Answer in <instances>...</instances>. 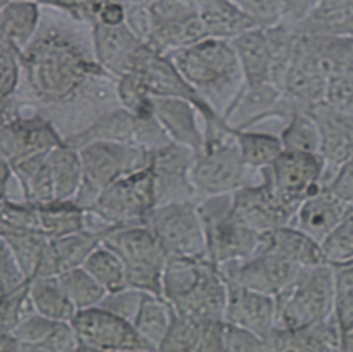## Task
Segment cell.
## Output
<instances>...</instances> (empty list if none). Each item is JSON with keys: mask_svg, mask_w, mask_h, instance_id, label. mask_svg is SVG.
Masks as SVG:
<instances>
[{"mask_svg": "<svg viewBox=\"0 0 353 352\" xmlns=\"http://www.w3.org/2000/svg\"><path fill=\"white\" fill-rule=\"evenodd\" d=\"M226 294V279L210 260L168 255L161 277V297L176 315L223 320Z\"/></svg>", "mask_w": 353, "mask_h": 352, "instance_id": "6da1fadb", "label": "cell"}, {"mask_svg": "<svg viewBox=\"0 0 353 352\" xmlns=\"http://www.w3.org/2000/svg\"><path fill=\"white\" fill-rule=\"evenodd\" d=\"M178 63L181 75L201 98L216 112L221 105L223 119L225 112L244 87L243 72L232 41L205 37L181 52Z\"/></svg>", "mask_w": 353, "mask_h": 352, "instance_id": "7a4b0ae2", "label": "cell"}, {"mask_svg": "<svg viewBox=\"0 0 353 352\" xmlns=\"http://www.w3.org/2000/svg\"><path fill=\"white\" fill-rule=\"evenodd\" d=\"M197 210L203 224L207 258L216 266L243 261L258 250L262 233L237 214L232 193L207 196Z\"/></svg>", "mask_w": 353, "mask_h": 352, "instance_id": "3957f363", "label": "cell"}, {"mask_svg": "<svg viewBox=\"0 0 353 352\" xmlns=\"http://www.w3.org/2000/svg\"><path fill=\"white\" fill-rule=\"evenodd\" d=\"M101 242L120 258L130 289L161 297L168 254L149 226L116 225L103 232Z\"/></svg>", "mask_w": 353, "mask_h": 352, "instance_id": "277c9868", "label": "cell"}, {"mask_svg": "<svg viewBox=\"0 0 353 352\" xmlns=\"http://www.w3.org/2000/svg\"><path fill=\"white\" fill-rule=\"evenodd\" d=\"M276 326L301 327L334 315V268L330 264L302 268L274 297Z\"/></svg>", "mask_w": 353, "mask_h": 352, "instance_id": "5b68a950", "label": "cell"}, {"mask_svg": "<svg viewBox=\"0 0 353 352\" xmlns=\"http://www.w3.org/2000/svg\"><path fill=\"white\" fill-rule=\"evenodd\" d=\"M245 166L233 133L204 138L190 168L194 190L205 196L233 193L243 185Z\"/></svg>", "mask_w": 353, "mask_h": 352, "instance_id": "8992f818", "label": "cell"}, {"mask_svg": "<svg viewBox=\"0 0 353 352\" xmlns=\"http://www.w3.org/2000/svg\"><path fill=\"white\" fill-rule=\"evenodd\" d=\"M148 219V226L168 255L208 260L201 218L197 206L189 200L172 202L152 208Z\"/></svg>", "mask_w": 353, "mask_h": 352, "instance_id": "52a82bcc", "label": "cell"}, {"mask_svg": "<svg viewBox=\"0 0 353 352\" xmlns=\"http://www.w3.org/2000/svg\"><path fill=\"white\" fill-rule=\"evenodd\" d=\"M154 204V177L149 163L148 167L130 173L106 186L88 211L109 226H116L148 215Z\"/></svg>", "mask_w": 353, "mask_h": 352, "instance_id": "ba28073f", "label": "cell"}, {"mask_svg": "<svg viewBox=\"0 0 353 352\" xmlns=\"http://www.w3.org/2000/svg\"><path fill=\"white\" fill-rule=\"evenodd\" d=\"M80 160L83 181L102 192L119 178L145 168L150 163V152L131 142H91L81 146Z\"/></svg>", "mask_w": 353, "mask_h": 352, "instance_id": "9c48e42d", "label": "cell"}, {"mask_svg": "<svg viewBox=\"0 0 353 352\" xmlns=\"http://www.w3.org/2000/svg\"><path fill=\"white\" fill-rule=\"evenodd\" d=\"M259 174L258 184H245L232 193L234 210L259 233L291 225L299 203L281 196L263 168Z\"/></svg>", "mask_w": 353, "mask_h": 352, "instance_id": "30bf717a", "label": "cell"}, {"mask_svg": "<svg viewBox=\"0 0 353 352\" xmlns=\"http://www.w3.org/2000/svg\"><path fill=\"white\" fill-rule=\"evenodd\" d=\"M70 324L79 344L90 349H154L130 320L102 306L77 311Z\"/></svg>", "mask_w": 353, "mask_h": 352, "instance_id": "8fae6325", "label": "cell"}, {"mask_svg": "<svg viewBox=\"0 0 353 352\" xmlns=\"http://www.w3.org/2000/svg\"><path fill=\"white\" fill-rule=\"evenodd\" d=\"M263 170L276 190L294 203H301L324 186L325 163L320 153L283 149Z\"/></svg>", "mask_w": 353, "mask_h": 352, "instance_id": "7c38bea8", "label": "cell"}, {"mask_svg": "<svg viewBox=\"0 0 353 352\" xmlns=\"http://www.w3.org/2000/svg\"><path fill=\"white\" fill-rule=\"evenodd\" d=\"M219 268L228 282L272 297L283 291L302 269L287 258L261 248L243 261L230 262Z\"/></svg>", "mask_w": 353, "mask_h": 352, "instance_id": "4fadbf2b", "label": "cell"}, {"mask_svg": "<svg viewBox=\"0 0 353 352\" xmlns=\"http://www.w3.org/2000/svg\"><path fill=\"white\" fill-rule=\"evenodd\" d=\"M298 110L292 99L273 83L247 86L240 90L223 115L225 123L233 130H248L255 124L276 117L284 123Z\"/></svg>", "mask_w": 353, "mask_h": 352, "instance_id": "5bb4252c", "label": "cell"}, {"mask_svg": "<svg viewBox=\"0 0 353 352\" xmlns=\"http://www.w3.org/2000/svg\"><path fill=\"white\" fill-rule=\"evenodd\" d=\"M309 112L320 130V155L325 163V185L331 170L335 173L342 164L353 159V115L339 110L325 101L313 106Z\"/></svg>", "mask_w": 353, "mask_h": 352, "instance_id": "9a60e30c", "label": "cell"}, {"mask_svg": "<svg viewBox=\"0 0 353 352\" xmlns=\"http://www.w3.org/2000/svg\"><path fill=\"white\" fill-rule=\"evenodd\" d=\"M295 58L330 81L353 70V36H299Z\"/></svg>", "mask_w": 353, "mask_h": 352, "instance_id": "2e32d148", "label": "cell"}, {"mask_svg": "<svg viewBox=\"0 0 353 352\" xmlns=\"http://www.w3.org/2000/svg\"><path fill=\"white\" fill-rule=\"evenodd\" d=\"M223 322L247 329L263 340L276 326L274 297L228 282Z\"/></svg>", "mask_w": 353, "mask_h": 352, "instance_id": "e0dca14e", "label": "cell"}, {"mask_svg": "<svg viewBox=\"0 0 353 352\" xmlns=\"http://www.w3.org/2000/svg\"><path fill=\"white\" fill-rule=\"evenodd\" d=\"M265 346L266 351L281 352L341 351V326L335 315L301 327L274 326L265 338Z\"/></svg>", "mask_w": 353, "mask_h": 352, "instance_id": "ac0fdd59", "label": "cell"}, {"mask_svg": "<svg viewBox=\"0 0 353 352\" xmlns=\"http://www.w3.org/2000/svg\"><path fill=\"white\" fill-rule=\"evenodd\" d=\"M352 208L353 204L346 203L332 190L323 186L299 203L291 225L321 243Z\"/></svg>", "mask_w": 353, "mask_h": 352, "instance_id": "d6986e66", "label": "cell"}, {"mask_svg": "<svg viewBox=\"0 0 353 352\" xmlns=\"http://www.w3.org/2000/svg\"><path fill=\"white\" fill-rule=\"evenodd\" d=\"M222 322L182 316L174 312L168 331L159 349L223 351Z\"/></svg>", "mask_w": 353, "mask_h": 352, "instance_id": "ffe728a7", "label": "cell"}, {"mask_svg": "<svg viewBox=\"0 0 353 352\" xmlns=\"http://www.w3.org/2000/svg\"><path fill=\"white\" fill-rule=\"evenodd\" d=\"M22 349H76L79 344L70 322L55 320L41 315L19 320L11 333Z\"/></svg>", "mask_w": 353, "mask_h": 352, "instance_id": "44dd1931", "label": "cell"}, {"mask_svg": "<svg viewBox=\"0 0 353 352\" xmlns=\"http://www.w3.org/2000/svg\"><path fill=\"white\" fill-rule=\"evenodd\" d=\"M153 116L175 144L183 145L199 153L204 145V135L200 133L194 109L188 99H161L150 102Z\"/></svg>", "mask_w": 353, "mask_h": 352, "instance_id": "7402d4cb", "label": "cell"}, {"mask_svg": "<svg viewBox=\"0 0 353 352\" xmlns=\"http://www.w3.org/2000/svg\"><path fill=\"white\" fill-rule=\"evenodd\" d=\"M258 248L273 251L301 268L327 264L320 243L294 225L262 233Z\"/></svg>", "mask_w": 353, "mask_h": 352, "instance_id": "603a6c76", "label": "cell"}, {"mask_svg": "<svg viewBox=\"0 0 353 352\" xmlns=\"http://www.w3.org/2000/svg\"><path fill=\"white\" fill-rule=\"evenodd\" d=\"M230 41L243 72L244 84L270 83V54L265 26L245 30Z\"/></svg>", "mask_w": 353, "mask_h": 352, "instance_id": "cb8c5ba5", "label": "cell"}, {"mask_svg": "<svg viewBox=\"0 0 353 352\" xmlns=\"http://www.w3.org/2000/svg\"><path fill=\"white\" fill-rule=\"evenodd\" d=\"M294 29L299 36H353V0H320Z\"/></svg>", "mask_w": 353, "mask_h": 352, "instance_id": "d4e9b609", "label": "cell"}, {"mask_svg": "<svg viewBox=\"0 0 353 352\" xmlns=\"http://www.w3.org/2000/svg\"><path fill=\"white\" fill-rule=\"evenodd\" d=\"M29 282L28 297L39 315L55 320H72L77 309L62 289L58 276H39Z\"/></svg>", "mask_w": 353, "mask_h": 352, "instance_id": "484cf974", "label": "cell"}, {"mask_svg": "<svg viewBox=\"0 0 353 352\" xmlns=\"http://www.w3.org/2000/svg\"><path fill=\"white\" fill-rule=\"evenodd\" d=\"M50 164L55 200L73 197L83 181V167L80 155L68 144H59L47 153Z\"/></svg>", "mask_w": 353, "mask_h": 352, "instance_id": "4316f807", "label": "cell"}, {"mask_svg": "<svg viewBox=\"0 0 353 352\" xmlns=\"http://www.w3.org/2000/svg\"><path fill=\"white\" fill-rule=\"evenodd\" d=\"M270 54V83L283 87L285 75L294 61L299 35L283 21L265 26Z\"/></svg>", "mask_w": 353, "mask_h": 352, "instance_id": "83f0119b", "label": "cell"}, {"mask_svg": "<svg viewBox=\"0 0 353 352\" xmlns=\"http://www.w3.org/2000/svg\"><path fill=\"white\" fill-rule=\"evenodd\" d=\"M47 153L34 155L11 164L15 170V174L22 182L26 197L37 204L55 202Z\"/></svg>", "mask_w": 353, "mask_h": 352, "instance_id": "f1b7e54d", "label": "cell"}, {"mask_svg": "<svg viewBox=\"0 0 353 352\" xmlns=\"http://www.w3.org/2000/svg\"><path fill=\"white\" fill-rule=\"evenodd\" d=\"M233 135L245 166L258 171L269 167L284 149L280 137L269 133L248 128L233 131Z\"/></svg>", "mask_w": 353, "mask_h": 352, "instance_id": "f546056e", "label": "cell"}, {"mask_svg": "<svg viewBox=\"0 0 353 352\" xmlns=\"http://www.w3.org/2000/svg\"><path fill=\"white\" fill-rule=\"evenodd\" d=\"M174 311L160 301L157 295L145 297L134 317L135 330L154 348L159 349L172 320Z\"/></svg>", "mask_w": 353, "mask_h": 352, "instance_id": "4dcf8cb0", "label": "cell"}, {"mask_svg": "<svg viewBox=\"0 0 353 352\" xmlns=\"http://www.w3.org/2000/svg\"><path fill=\"white\" fill-rule=\"evenodd\" d=\"M57 204H37L40 229L47 237L58 239L84 229V210L74 203L68 206L65 200H55Z\"/></svg>", "mask_w": 353, "mask_h": 352, "instance_id": "1f68e13d", "label": "cell"}, {"mask_svg": "<svg viewBox=\"0 0 353 352\" xmlns=\"http://www.w3.org/2000/svg\"><path fill=\"white\" fill-rule=\"evenodd\" d=\"M108 293L128 287L120 258L106 246L95 247L81 265Z\"/></svg>", "mask_w": 353, "mask_h": 352, "instance_id": "d6a6232c", "label": "cell"}, {"mask_svg": "<svg viewBox=\"0 0 353 352\" xmlns=\"http://www.w3.org/2000/svg\"><path fill=\"white\" fill-rule=\"evenodd\" d=\"M279 137L284 149L320 153V130L309 110H295Z\"/></svg>", "mask_w": 353, "mask_h": 352, "instance_id": "836d02e7", "label": "cell"}, {"mask_svg": "<svg viewBox=\"0 0 353 352\" xmlns=\"http://www.w3.org/2000/svg\"><path fill=\"white\" fill-rule=\"evenodd\" d=\"M58 280L77 311L99 304L106 293L84 268L63 271L58 275Z\"/></svg>", "mask_w": 353, "mask_h": 352, "instance_id": "e575fe53", "label": "cell"}, {"mask_svg": "<svg viewBox=\"0 0 353 352\" xmlns=\"http://www.w3.org/2000/svg\"><path fill=\"white\" fill-rule=\"evenodd\" d=\"M325 262L341 265L353 262V208L320 243Z\"/></svg>", "mask_w": 353, "mask_h": 352, "instance_id": "d590c367", "label": "cell"}, {"mask_svg": "<svg viewBox=\"0 0 353 352\" xmlns=\"http://www.w3.org/2000/svg\"><path fill=\"white\" fill-rule=\"evenodd\" d=\"M334 268V315L341 326L353 322V262Z\"/></svg>", "mask_w": 353, "mask_h": 352, "instance_id": "8d00e7d4", "label": "cell"}, {"mask_svg": "<svg viewBox=\"0 0 353 352\" xmlns=\"http://www.w3.org/2000/svg\"><path fill=\"white\" fill-rule=\"evenodd\" d=\"M222 349L223 351H266L265 340L258 334L240 326L222 322Z\"/></svg>", "mask_w": 353, "mask_h": 352, "instance_id": "74e56055", "label": "cell"}, {"mask_svg": "<svg viewBox=\"0 0 353 352\" xmlns=\"http://www.w3.org/2000/svg\"><path fill=\"white\" fill-rule=\"evenodd\" d=\"M26 283L23 273L6 240L0 239V293L7 294Z\"/></svg>", "mask_w": 353, "mask_h": 352, "instance_id": "f35d334b", "label": "cell"}, {"mask_svg": "<svg viewBox=\"0 0 353 352\" xmlns=\"http://www.w3.org/2000/svg\"><path fill=\"white\" fill-rule=\"evenodd\" d=\"M320 0H279V21L296 28L316 8Z\"/></svg>", "mask_w": 353, "mask_h": 352, "instance_id": "ab89813d", "label": "cell"}, {"mask_svg": "<svg viewBox=\"0 0 353 352\" xmlns=\"http://www.w3.org/2000/svg\"><path fill=\"white\" fill-rule=\"evenodd\" d=\"M245 14L258 19L263 25H270L279 19V0H233Z\"/></svg>", "mask_w": 353, "mask_h": 352, "instance_id": "60d3db41", "label": "cell"}, {"mask_svg": "<svg viewBox=\"0 0 353 352\" xmlns=\"http://www.w3.org/2000/svg\"><path fill=\"white\" fill-rule=\"evenodd\" d=\"M15 69L11 59L0 57V99L12 90Z\"/></svg>", "mask_w": 353, "mask_h": 352, "instance_id": "b9f144b4", "label": "cell"}, {"mask_svg": "<svg viewBox=\"0 0 353 352\" xmlns=\"http://www.w3.org/2000/svg\"><path fill=\"white\" fill-rule=\"evenodd\" d=\"M341 351H353V322L341 329Z\"/></svg>", "mask_w": 353, "mask_h": 352, "instance_id": "7bdbcfd3", "label": "cell"}]
</instances>
